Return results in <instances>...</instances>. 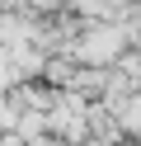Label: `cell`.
<instances>
[{
	"label": "cell",
	"instance_id": "1",
	"mask_svg": "<svg viewBox=\"0 0 141 146\" xmlns=\"http://www.w3.org/2000/svg\"><path fill=\"white\" fill-rule=\"evenodd\" d=\"M47 132V118L38 113V108H24V113L14 118V137H24V141H33V137Z\"/></svg>",
	"mask_w": 141,
	"mask_h": 146
},
{
	"label": "cell",
	"instance_id": "2",
	"mask_svg": "<svg viewBox=\"0 0 141 146\" xmlns=\"http://www.w3.org/2000/svg\"><path fill=\"white\" fill-rule=\"evenodd\" d=\"M113 146H141V141H136V137H122V141H113Z\"/></svg>",
	"mask_w": 141,
	"mask_h": 146
}]
</instances>
